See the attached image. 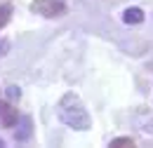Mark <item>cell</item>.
<instances>
[{"label":"cell","mask_w":153,"mask_h":148,"mask_svg":"<svg viewBox=\"0 0 153 148\" xmlns=\"http://www.w3.org/2000/svg\"><path fill=\"white\" fill-rule=\"evenodd\" d=\"M10 17H12V5L10 2H5V5H0V28L10 21Z\"/></svg>","instance_id":"cell-6"},{"label":"cell","mask_w":153,"mask_h":148,"mask_svg":"<svg viewBox=\"0 0 153 148\" xmlns=\"http://www.w3.org/2000/svg\"><path fill=\"white\" fill-rule=\"evenodd\" d=\"M7 50H10V45H7V42H5V40H0V54H5V52H7Z\"/></svg>","instance_id":"cell-10"},{"label":"cell","mask_w":153,"mask_h":148,"mask_svg":"<svg viewBox=\"0 0 153 148\" xmlns=\"http://www.w3.org/2000/svg\"><path fill=\"white\" fill-rule=\"evenodd\" d=\"M123 21H125L127 26H137V24H141V21H144V10H139V7H130V10H125Z\"/></svg>","instance_id":"cell-5"},{"label":"cell","mask_w":153,"mask_h":148,"mask_svg":"<svg viewBox=\"0 0 153 148\" xmlns=\"http://www.w3.org/2000/svg\"><path fill=\"white\" fill-rule=\"evenodd\" d=\"M59 120L64 125H68L71 130H78V132H85L92 127L90 113L85 111V106L80 104V99L73 92L61 96V101H59Z\"/></svg>","instance_id":"cell-1"},{"label":"cell","mask_w":153,"mask_h":148,"mask_svg":"<svg viewBox=\"0 0 153 148\" xmlns=\"http://www.w3.org/2000/svg\"><path fill=\"white\" fill-rule=\"evenodd\" d=\"M19 127H17V132H14V139L17 141H26V139H31V134H33V122H31V118H26V115H21L19 122H17Z\"/></svg>","instance_id":"cell-4"},{"label":"cell","mask_w":153,"mask_h":148,"mask_svg":"<svg viewBox=\"0 0 153 148\" xmlns=\"http://www.w3.org/2000/svg\"><path fill=\"white\" fill-rule=\"evenodd\" d=\"M19 113L17 108L12 106V104H5V101H0V125H5V127H14L17 122H19Z\"/></svg>","instance_id":"cell-3"},{"label":"cell","mask_w":153,"mask_h":148,"mask_svg":"<svg viewBox=\"0 0 153 148\" xmlns=\"http://www.w3.org/2000/svg\"><path fill=\"white\" fill-rule=\"evenodd\" d=\"M31 12L40 14V17H47V19H54L66 12V5L61 0H33L31 2Z\"/></svg>","instance_id":"cell-2"},{"label":"cell","mask_w":153,"mask_h":148,"mask_svg":"<svg viewBox=\"0 0 153 148\" xmlns=\"http://www.w3.org/2000/svg\"><path fill=\"white\" fill-rule=\"evenodd\" d=\"M144 132H149V134L153 136V120H149V122L144 125Z\"/></svg>","instance_id":"cell-9"},{"label":"cell","mask_w":153,"mask_h":148,"mask_svg":"<svg viewBox=\"0 0 153 148\" xmlns=\"http://www.w3.org/2000/svg\"><path fill=\"white\" fill-rule=\"evenodd\" d=\"M2 146H5V141H2V139H0V148H2Z\"/></svg>","instance_id":"cell-11"},{"label":"cell","mask_w":153,"mask_h":148,"mask_svg":"<svg viewBox=\"0 0 153 148\" xmlns=\"http://www.w3.org/2000/svg\"><path fill=\"white\" fill-rule=\"evenodd\" d=\"M108 146H111V148H132L134 141H132V139H113Z\"/></svg>","instance_id":"cell-7"},{"label":"cell","mask_w":153,"mask_h":148,"mask_svg":"<svg viewBox=\"0 0 153 148\" xmlns=\"http://www.w3.org/2000/svg\"><path fill=\"white\" fill-rule=\"evenodd\" d=\"M7 94H10L12 99H19V90H17V87H10V90H7Z\"/></svg>","instance_id":"cell-8"}]
</instances>
